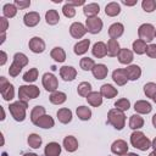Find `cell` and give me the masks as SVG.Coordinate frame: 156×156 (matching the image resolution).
I'll list each match as a JSON object with an SVG mask.
<instances>
[{"mask_svg": "<svg viewBox=\"0 0 156 156\" xmlns=\"http://www.w3.org/2000/svg\"><path fill=\"white\" fill-rule=\"evenodd\" d=\"M98 12H99V5H96V4H89V5L84 6V13L87 16L95 15Z\"/></svg>", "mask_w": 156, "mask_h": 156, "instance_id": "f546056e", "label": "cell"}, {"mask_svg": "<svg viewBox=\"0 0 156 156\" xmlns=\"http://www.w3.org/2000/svg\"><path fill=\"white\" fill-rule=\"evenodd\" d=\"M101 27H102V22L100 18L98 17H91V18H88L87 20V28L90 33L95 34V33H99L101 30Z\"/></svg>", "mask_w": 156, "mask_h": 156, "instance_id": "277c9868", "label": "cell"}, {"mask_svg": "<svg viewBox=\"0 0 156 156\" xmlns=\"http://www.w3.org/2000/svg\"><path fill=\"white\" fill-rule=\"evenodd\" d=\"M28 143H29V145H30L32 147H39V145H40V143H41V139H40V136H38L37 134H32V135H29V138H28Z\"/></svg>", "mask_w": 156, "mask_h": 156, "instance_id": "d590c367", "label": "cell"}, {"mask_svg": "<svg viewBox=\"0 0 156 156\" xmlns=\"http://www.w3.org/2000/svg\"><path fill=\"white\" fill-rule=\"evenodd\" d=\"M24 156H37V155H34V154H27V155H24Z\"/></svg>", "mask_w": 156, "mask_h": 156, "instance_id": "7dc6e473", "label": "cell"}, {"mask_svg": "<svg viewBox=\"0 0 156 156\" xmlns=\"http://www.w3.org/2000/svg\"><path fill=\"white\" fill-rule=\"evenodd\" d=\"M93 73L98 79H102L107 74V68L104 65H95L93 68Z\"/></svg>", "mask_w": 156, "mask_h": 156, "instance_id": "7c38bea8", "label": "cell"}, {"mask_svg": "<svg viewBox=\"0 0 156 156\" xmlns=\"http://www.w3.org/2000/svg\"><path fill=\"white\" fill-rule=\"evenodd\" d=\"M94 61L91 60V58H89V57H84V58H82V61H80V67L84 69V71H89V69H93L94 68Z\"/></svg>", "mask_w": 156, "mask_h": 156, "instance_id": "4316f807", "label": "cell"}, {"mask_svg": "<svg viewBox=\"0 0 156 156\" xmlns=\"http://www.w3.org/2000/svg\"><path fill=\"white\" fill-rule=\"evenodd\" d=\"M133 49L136 54H144L146 51V45H145V41L143 40H136L133 43Z\"/></svg>", "mask_w": 156, "mask_h": 156, "instance_id": "cb8c5ba5", "label": "cell"}, {"mask_svg": "<svg viewBox=\"0 0 156 156\" xmlns=\"http://www.w3.org/2000/svg\"><path fill=\"white\" fill-rule=\"evenodd\" d=\"M35 78H37V69H35V68L30 69L29 72H27V73L23 76V79H24L26 82H33V80H35Z\"/></svg>", "mask_w": 156, "mask_h": 156, "instance_id": "ab89813d", "label": "cell"}, {"mask_svg": "<svg viewBox=\"0 0 156 156\" xmlns=\"http://www.w3.org/2000/svg\"><path fill=\"white\" fill-rule=\"evenodd\" d=\"M69 32H71V34H72L74 38H80V37L87 32V29L84 28V26H83L82 23L76 22V23H73V24L71 26Z\"/></svg>", "mask_w": 156, "mask_h": 156, "instance_id": "8992f818", "label": "cell"}, {"mask_svg": "<svg viewBox=\"0 0 156 156\" xmlns=\"http://www.w3.org/2000/svg\"><path fill=\"white\" fill-rule=\"evenodd\" d=\"M43 84H44V87H45V89H46L48 91H52V90H55L56 87H57L56 78H55L52 74H50V73L44 74V77H43Z\"/></svg>", "mask_w": 156, "mask_h": 156, "instance_id": "5b68a950", "label": "cell"}, {"mask_svg": "<svg viewBox=\"0 0 156 156\" xmlns=\"http://www.w3.org/2000/svg\"><path fill=\"white\" fill-rule=\"evenodd\" d=\"M77 115L79 116L80 119H89L90 118V110L84 107V106H80L78 110H77Z\"/></svg>", "mask_w": 156, "mask_h": 156, "instance_id": "4dcf8cb0", "label": "cell"}, {"mask_svg": "<svg viewBox=\"0 0 156 156\" xmlns=\"http://www.w3.org/2000/svg\"><path fill=\"white\" fill-rule=\"evenodd\" d=\"M66 100V95L63 93H54L50 96V101L52 104H62Z\"/></svg>", "mask_w": 156, "mask_h": 156, "instance_id": "83f0119b", "label": "cell"}, {"mask_svg": "<svg viewBox=\"0 0 156 156\" xmlns=\"http://www.w3.org/2000/svg\"><path fill=\"white\" fill-rule=\"evenodd\" d=\"M61 76H62V78L65 80H72L74 78V76H76V71L73 69V67L65 66V67L61 68Z\"/></svg>", "mask_w": 156, "mask_h": 156, "instance_id": "4fadbf2b", "label": "cell"}, {"mask_svg": "<svg viewBox=\"0 0 156 156\" xmlns=\"http://www.w3.org/2000/svg\"><path fill=\"white\" fill-rule=\"evenodd\" d=\"M112 77H113V80H115L116 83H118V84L122 85V84H124L126 80H127V72L123 71V69H116V71L113 72Z\"/></svg>", "mask_w": 156, "mask_h": 156, "instance_id": "9c48e42d", "label": "cell"}, {"mask_svg": "<svg viewBox=\"0 0 156 156\" xmlns=\"http://www.w3.org/2000/svg\"><path fill=\"white\" fill-rule=\"evenodd\" d=\"M130 140H132V144H133L135 147L140 149V150H146V149L150 147V141H149V139L145 138L144 134L140 133V132L133 133Z\"/></svg>", "mask_w": 156, "mask_h": 156, "instance_id": "6da1fadb", "label": "cell"}, {"mask_svg": "<svg viewBox=\"0 0 156 156\" xmlns=\"http://www.w3.org/2000/svg\"><path fill=\"white\" fill-rule=\"evenodd\" d=\"M27 63V57L23 55V54H16L15 55V61H13V65L10 67L9 72L11 76H17L18 72L21 71V67L24 66Z\"/></svg>", "mask_w": 156, "mask_h": 156, "instance_id": "7a4b0ae2", "label": "cell"}, {"mask_svg": "<svg viewBox=\"0 0 156 156\" xmlns=\"http://www.w3.org/2000/svg\"><path fill=\"white\" fill-rule=\"evenodd\" d=\"M146 52L149 56L156 57V45H150L149 48H146Z\"/></svg>", "mask_w": 156, "mask_h": 156, "instance_id": "ee69618b", "label": "cell"}, {"mask_svg": "<svg viewBox=\"0 0 156 156\" xmlns=\"http://www.w3.org/2000/svg\"><path fill=\"white\" fill-rule=\"evenodd\" d=\"M127 144L122 140H118V141H115L112 144V151L115 154H124L127 151Z\"/></svg>", "mask_w": 156, "mask_h": 156, "instance_id": "9a60e30c", "label": "cell"}, {"mask_svg": "<svg viewBox=\"0 0 156 156\" xmlns=\"http://www.w3.org/2000/svg\"><path fill=\"white\" fill-rule=\"evenodd\" d=\"M38 22H39V15L37 12H29L24 16V23L29 27L35 26Z\"/></svg>", "mask_w": 156, "mask_h": 156, "instance_id": "30bf717a", "label": "cell"}, {"mask_svg": "<svg viewBox=\"0 0 156 156\" xmlns=\"http://www.w3.org/2000/svg\"><path fill=\"white\" fill-rule=\"evenodd\" d=\"M63 13H65L67 17H73L74 13H76V11H74V9L71 6V4H66V5L63 6Z\"/></svg>", "mask_w": 156, "mask_h": 156, "instance_id": "60d3db41", "label": "cell"}, {"mask_svg": "<svg viewBox=\"0 0 156 156\" xmlns=\"http://www.w3.org/2000/svg\"><path fill=\"white\" fill-rule=\"evenodd\" d=\"M108 46H110V49L107 50L108 55H110V56L117 55V52H118V50H119V46H118V43H117L115 39H111V40L108 41Z\"/></svg>", "mask_w": 156, "mask_h": 156, "instance_id": "d4e9b609", "label": "cell"}, {"mask_svg": "<svg viewBox=\"0 0 156 156\" xmlns=\"http://www.w3.org/2000/svg\"><path fill=\"white\" fill-rule=\"evenodd\" d=\"M91 90V85L89 83H80L78 87V93L82 96H88V93Z\"/></svg>", "mask_w": 156, "mask_h": 156, "instance_id": "d6a6232c", "label": "cell"}, {"mask_svg": "<svg viewBox=\"0 0 156 156\" xmlns=\"http://www.w3.org/2000/svg\"><path fill=\"white\" fill-rule=\"evenodd\" d=\"M139 35L143 39V41H151L155 35L154 27L151 24H143L139 28Z\"/></svg>", "mask_w": 156, "mask_h": 156, "instance_id": "3957f363", "label": "cell"}, {"mask_svg": "<svg viewBox=\"0 0 156 156\" xmlns=\"http://www.w3.org/2000/svg\"><path fill=\"white\" fill-rule=\"evenodd\" d=\"M93 54L98 57H102L106 54V46L104 43H96L93 48Z\"/></svg>", "mask_w": 156, "mask_h": 156, "instance_id": "ac0fdd59", "label": "cell"}, {"mask_svg": "<svg viewBox=\"0 0 156 156\" xmlns=\"http://www.w3.org/2000/svg\"><path fill=\"white\" fill-rule=\"evenodd\" d=\"M58 20L60 17L55 10H49V12H46V22L49 24H55L58 22Z\"/></svg>", "mask_w": 156, "mask_h": 156, "instance_id": "7402d4cb", "label": "cell"}, {"mask_svg": "<svg viewBox=\"0 0 156 156\" xmlns=\"http://www.w3.org/2000/svg\"><path fill=\"white\" fill-rule=\"evenodd\" d=\"M29 46H30V49H32L33 52H43L44 51V48H45L43 40L40 38H37V37L33 38L29 41Z\"/></svg>", "mask_w": 156, "mask_h": 156, "instance_id": "52a82bcc", "label": "cell"}, {"mask_svg": "<svg viewBox=\"0 0 156 156\" xmlns=\"http://www.w3.org/2000/svg\"><path fill=\"white\" fill-rule=\"evenodd\" d=\"M127 72V76L129 77V79L134 80V79H138V77L140 76V68L138 66H130L129 68L126 69Z\"/></svg>", "mask_w": 156, "mask_h": 156, "instance_id": "d6986e66", "label": "cell"}, {"mask_svg": "<svg viewBox=\"0 0 156 156\" xmlns=\"http://www.w3.org/2000/svg\"><path fill=\"white\" fill-rule=\"evenodd\" d=\"M155 6H156V2L152 1V0H145V1H143V7H144V10L147 11V12L154 11V10H155Z\"/></svg>", "mask_w": 156, "mask_h": 156, "instance_id": "f35d334b", "label": "cell"}, {"mask_svg": "<svg viewBox=\"0 0 156 156\" xmlns=\"http://www.w3.org/2000/svg\"><path fill=\"white\" fill-rule=\"evenodd\" d=\"M135 110L138 112H141V113H147L151 111V105L149 102H145V101H139L135 104Z\"/></svg>", "mask_w": 156, "mask_h": 156, "instance_id": "ffe728a7", "label": "cell"}, {"mask_svg": "<svg viewBox=\"0 0 156 156\" xmlns=\"http://www.w3.org/2000/svg\"><path fill=\"white\" fill-rule=\"evenodd\" d=\"M89 43H90L89 39H85V40H83V41H79L78 44L74 45V52H76L77 55H82V54H84V52L88 50Z\"/></svg>", "mask_w": 156, "mask_h": 156, "instance_id": "5bb4252c", "label": "cell"}, {"mask_svg": "<svg viewBox=\"0 0 156 156\" xmlns=\"http://www.w3.org/2000/svg\"><path fill=\"white\" fill-rule=\"evenodd\" d=\"M154 147L156 149V139H155V141H154Z\"/></svg>", "mask_w": 156, "mask_h": 156, "instance_id": "681fc988", "label": "cell"}, {"mask_svg": "<svg viewBox=\"0 0 156 156\" xmlns=\"http://www.w3.org/2000/svg\"><path fill=\"white\" fill-rule=\"evenodd\" d=\"M15 4L16 5H18V6H21V7H26V6H29V1H26V2H22V1H18V0H16L15 1Z\"/></svg>", "mask_w": 156, "mask_h": 156, "instance_id": "f6af8a7d", "label": "cell"}, {"mask_svg": "<svg viewBox=\"0 0 156 156\" xmlns=\"http://www.w3.org/2000/svg\"><path fill=\"white\" fill-rule=\"evenodd\" d=\"M115 105H116V107H119V108H122V110H128V108H129V101L126 100V99L117 101Z\"/></svg>", "mask_w": 156, "mask_h": 156, "instance_id": "b9f144b4", "label": "cell"}, {"mask_svg": "<svg viewBox=\"0 0 156 156\" xmlns=\"http://www.w3.org/2000/svg\"><path fill=\"white\" fill-rule=\"evenodd\" d=\"M57 116H58V119L62 122V123H67L72 119V113L67 108H63V110H60L57 112Z\"/></svg>", "mask_w": 156, "mask_h": 156, "instance_id": "e0dca14e", "label": "cell"}, {"mask_svg": "<svg viewBox=\"0 0 156 156\" xmlns=\"http://www.w3.org/2000/svg\"><path fill=\"white\" fill-rule=\"evenodd\" d=\"M144 90H145V94L150 98H154L156 95V84L154 83H149L144 87Z\"/></svg>", "mask_w": 156, "mask_h": 156, "instance_id": "e575fe53", "label": "cell"}, {"mask_svg": "<svg viewBox=\"0 0 156 156\" xmlns=\"http://www.w3.org/2000/svg\"><path fill=\"white\" fill-rule=\"evenodd\" d=\"M20 93H27V95L30 98H34L38 95V90L35 87H21Z\"/></svg>", "mask_w": 156, "mask_h": 156, "instance_id": "836d02e7", "label": "cell"}, {"mask_svg": "<svg viewBox=\"0 0 156 156\" xmlns=\"http://www.w3.org/2000/svg\"><path fill=\"white\" fill-rule=\"evenodd\" d=\"M119 11H121L119 5H118V4H116V2H111V4H108V5L106 6V15H108V16L118 15V13H119Z\"/></svg>", "mask_w": 156, "mask_h": 156, "instance_id": "44dd1931", "label": "cell"}, {"mask_svg": "<svg viewBox=\"0 0 156 156\" xmlns=\"http://www.w3.org/2000/svg\"><path fill=\"white\" fill-rule=\"evenodd\" d=\"M150 156H156V151H155V152H152V154H150Z\"/></svg>", "mask_w": 156, "mask_h": 156, "instance_id": "c3c4849f", "label": "cell"}, {"mask_svg": "<svg viewBox=\"0 0 156 156\" xmlns=\"http://www.w3.org/2000/svg\"><path fill=\"white\" fill-rule=\"evenodd\" d=\"M63 144H65L66 150H68V151H74V150L77 149V141H76V139L72 138V136H67V138L63 140Z\"/></svg>", "mask_w": 156, "mask_h": 156, "instance_id": "603a6c76", "label": "cell"}, {"mask_svg": "<svg viewBox=\"0 0 156 156\" xmlns=\"http://www.w3.org/2000/svg\"><path fill=\"white\" fill-rule=\"evenodd\" d=\"M88 101L91 104V105H94V106H98V105H100L101 104V94H99V93H91L89 96H88Z\"/></svg>", "mask_w": 156, "mask_h": 156, "instance_id": "f1b7e54d", "label": "cell"}, {"mask_svg": "<svg viewBox=\"0 0 156 156\" xmlns=\"http://www.w3.org/2000/svg\"><path fill=\"white\" fill-rule=\"evenodd\" d=\"M108 33H110V37L111 38H117V37L122 35V33H123V26L121 23H115V24H112L110 27Z\"/></svg>", "mask_w": 156, "mask_h": 156, "instance_id": "8fae6325", "label": "cell"}, {"mask_svg": "<svg viewBox=\"0 0 156 156\" xmlns=\"http://www.w3.org/2000/svg\"><path fill=\"white\" fill-rule=\"evenodd\" d=\"M4 13L7 17H12V16L16 15V7L13 5H11V4H6L4 6Z\"/></svg>", "mask_w": 156, "mask_h": 156, "instance_id": "8d00e7d4", "label": "cell"}, {"mask_svg": "<svg viewBox=\"0 0 156 156\" xmlns=\"http://www.w3.org/2000/svg\"><path fill=\"white\" fill-rule=\"evenodd\" d=\"M35 124H41V126H43V128H50V127H52L54 122H52V119H51L50 117H46V116H45L44 122H37Z\"/></svg>", "mask_w": 156, "mask_h": 156, "instance_id": "7bdbcfd3", "label": "cell"}, {"mask_svg": "<svg viewBox=\"0 0 156 156\" xmlns=\"http://www.w3.org/2000/svg\"><path fill=\"white\" fill-rule=\"evenodd\" d=\"M152 99H154V101H155V102H156V95H155V96H154V98H152Z\"/></svg>", "mask_w": 156, "mask_h": 156, "instance_id": "f907efd6", "label": "cell"}, {"mask_svg": "<svg viewBox=\"0 0 156 156\" xmlns=\"http://www.w3.org/2000/svg\"><path fill=\"white\" fill-rule=\"evenodd\" d=\"M141 126H143V119H141L139 116H136V115L132 116V119H130V128L135 129V128H139V127H141Z\"/></svg>", "mask_w": 156, "mask_h": 156, "instance_id": "74e56055", "label": "cell"}, {"mask_svg": "<svg viewBox=\"0 0 156 156\" xmlns=\"http://www.w3.org/2000/svg\"><path fill=\"white\" fill-rule=\"evenodd\" d=\"M101 94H102V95H105V96H107V98H112L113 95H116V94H117V91H116L111 85L105 84V85H102V87H101Z\"/></svg>", "mask_w": 156, "mask_h": 156, "instance_id": "484cf974", "label": "cell"}, {"mask_svg": "<svg viewBox=\"0 0 156 156\" xmlns=\"http://www.w3.org/2000/svg\"><path fill=\"white\" fill-rule=\"evenodd\" d=\"M51 56H52L56 61H58V62H62V61L65 60V52L62 51L61 48H55V50L51 52Z\"/></svg>", "mask_w": 156, "mask_h": 156, "instance_id": "1f68e13d", "label": "cell"}, {"mask_svg": "<svg viewBox=\"0 0 156 156\" xmlns=\"http://www.w3.org/2000/svg\"><path fill=\"white\" fill-rule=\"evenodd\" d=\"M118 58H119L121 63H129L133 60V55H132V52L129 50L123 49V50H121V52L118 55Z\"/></svg>", "mask_w": 156, "mask_h": 156, "instance_id": "2e32d148", "label": "cell"}, {"mask_svg": "<svg viewBox=\"0 0 156 156\" xmlns=\"http://www.w3.org/2000/svg\"><path fill=\"white\" fill-rule=\"evenodd\" d=\"M152 122H154V124H155V127H156V115L154 116V118H152Z\"/></svg>", "mask_w": 156, "mask_h": 156, "instance_id": "bcb514c9", "label": "cell"}, {"mask_svg": "<svg viewBox=\"0 0 156 156\" xmlns=\"http://www.w3.org/2000/svg\"><path fill=\"white\" fill-rule=\"evenodd\" d=\"M60 145L56 144V143H50L46 145V149H45V156H58L60 154Z\"/></svg>", "mask_w": 156, "mask_h": 156, "instance_id": "ba28073f", "label": "cell"}]
</instances>
